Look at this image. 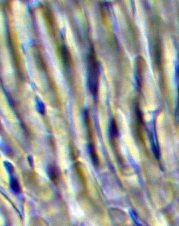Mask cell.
Masks as SVG:
<instances>
[{"mask_svg":"<svg viewBox=\"0 0 179 226\" xmlns=\"http://www.w3.org/2000/svg\"><path fill=\"white\" fill-rule=\"evenodd\" d=\"M98 66L93 53H91L90 57L88 82L90 90L93 95H96L98 83Z\"/></svg>","mask_w":179,"mask_h":226,"instance_id":"cell-1","label":"cell"},{"mask_svg":"<svg viewBox=\"0 0 179 226\" xmlns=\"http://www.w3.org/2000/svg\"><path fill=\"white\" fill-rule=\"evenodd\" d=\"M10 186L13 192L15 193H18L20 192V186L19 185V183L16 179L13 178L10 182Z\"/></svg>","mask_w":179,"mask_h":226,"instance_id":"cell-4","label":"cell"},{"mask_svg":"<svg viewBox=\"0 0 179 226\" xmlns=\"http://www.w3.org/2000/svg\"><path fill=\"white\" fill-rule=\"evenodd\" d=\"M48 173L50 178L53 181H55L57 180V178L58 177V171H57L56 168H55L53 166L49 167Z\"/></svg>","mask_w":179,"mask_h":226,"instance_id":"cell-2","label":"cell"},{"mask_svg":"<svg viewBox=\"0 0 179 226\" xmlns=\"http://www.w3.org/2000/svg\"><path fill=\"white\" fill-rule=\"evenodd\" d=\"M61 55L62 56V60L64 61V62L65 64H69V61H70V53L68 52L66 47L62 46L61 49Z\"/></svg>","mask_w":179,"mask_h":226,"instance_id":"cell-3","label":"cell"}]
</instances>
